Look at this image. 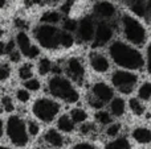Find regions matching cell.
Wrapping results in <instances>:
<instances>
[{
    "label": "cell",
    "mask_w": 151,
    "mask_h": 149,
    "mask_svg": "<svg viewBox=\"0 0 151 149\" xmlns=\"http://www.w3.org/2000/svg\"><path fill=\"white\" fill-rule=\"evenodd\" d=\"M107 53L111 62H114V65L119 69L137 71L146 65V60L141 50L127 41L113 40L109 44Z\"/></svg>",
    "instance_id": "cell-1"
},
{
    "label": "cell",
    "mask_w": 151,
    "mask_h": 149,
    "mask_svg": "<svg viewBox=\"0 0 151 149\" xmlns=\"http://www.w3.org/2000/svg\"><path fill=\"white\" fill-rule=\"evenodd\" d=\"M47 90L52 98L68 104H73L80 100V92L76 87V83L66 75L53 74L49 77L47 81Z\"/></svg>",
    "instance_id": "cell-2"
},
{
    "label": "cell",
    "mask_w": 151,
    "mask_h": 149,
    "mask_svg": "<svg viewBox=\"0 0 151 149\" xmlns=\"http://www.w3.org/2000/svg\"><path fill=\"white\" fill-rule=\"evenodd\" d=\"M121 31L125 40L134 46H143L147 40V31L145 25L133 15L123 13L119 18Z\"/></svg>",
    "instance_id": "cell-3"
},
{
    "label": "cell",
    "mask_w": 151,
    "mask_h": 149,
    "mask_svg": "<svg viewBox=\"0 0 151 149\" xmlns=\"http://www.w3.org/2000/svg\"><path fill=\"white\" fill-rule=\"evenodd\" d=\"M61 32L57 25L39 24L33 28V38L40 48L47 50H57L61 48Z\"/></svg>",
    "instance_id": "cell-4"
},
{
    "label": "cell",
    "mask_w": 151,
    "mask_h": 149,
    "mask_svg": "<svg viewBox=\"0 0 151 149\" xmlns=\"http://www.w3.org/2000/svg\"><path fill=\"white\" fill-rule=\"evenodd\" d=\"M61 111L60 100L55 98H37L32 104V114L41 123H52Z\"/></svg>",
    "instance_id": "cell-5"
},
{
    "label": "cell",
    "mask_w": 151,
    "mask_h": 149,
    "mask_svg": "<svg viewBox=\"0 0 151 149\" xmlns=\"http://www.w3.org/2000/svg\"><path fill=\"white\" fill-rule=\"evenodd\" d=\"M5 133H7L9 141L15 147L24 148L29 143L28 126L24 121V119L19 115H11L5 123Z\"/></svg>",
    "instance_id": "cell-6"
},
{
    "label": "cell",
    "mask_w": 151,
    "mask_h": 149,
    "mask_svg": "<svg viewBox=\"0 0 151 149\" xmlns=\"http://www.w3.org/2000/svg\"><path fill=\"white\" fill-rule=\"evenodd\" d=\"M138 81V74L134 73L133 70H126V69H118V70L113 71L110 75L111 86L123 95H130L135 90Z\"/></svg>",
    "instance_id": "cell-7"
},
{
    "label": "cell",
    "mask_w": 151,
    "mask_h": 149,
    "mask_svg": "<svg viewBox=\"0 0 151 149\" xmlns=\"http://www.w3.org/2000/svg\"><path fill=\"white\" fill-rule=\"evenodd\" d=\"M114 90L115 89L111 84L106 83L104 81L96 82L94 84H91L89 104L94 108L101 110L105 104H109L110 100L114 98Z\"/></svg>",
    "instance_id": "cell-8"
},
{
    "label": "cell",
    "mask_w": 151,
    "mask_h": 149,
    "mask_svg": "<svg viewBox=\"0 0 151 149\" xmlns=\"http://www.w3.org/2000/svg\"><path fill=\"white\" fill-rule=\"evenodd\" d=\"M16 48L20 50L24 58L27 60H36L40 57V46L33 44L32 38L25 31H17L15 34Z\"/></svg>",
    "instance_id": "cell-9"
},
{
    "label": "cell",
    "mask_w": 151,
    "mask_h": 149,
    "mask_svg": "<svg viewBox=\"0 0 151 149\" xmlns=\"http://www.w3.org/2000/svg\"><path fill=\"white\" fill-rule=\"evenodd\" d=\"M64 73L76 84H82L86 77L85 65H83L82 60L78 57L68 58L65 61V65H64Z\"/></svg>",
    "instance_id": "cell-10"
},
{
    "label": "cell",
    "mask_w": 151,
    "mask_h": 149,
    "mask_svg": "<svg viewBox=\"0 0 151 149\" xmlns=\"http://www.w3.org/2000/svg\"><path fill=\"white\" fill-rule=\"evenodd\" d=\"M96 28L97 23L93 20L91 16H85L78 21V26L76 31V37L80 42L83 44H90L94 41V36H96Z\"/></svg>",
    "instance_id": "cell-11"
},
{
    "label": "cell",
    "mask_w": 151,
    "mask_h": 149,
    "mask_svg": "<svg viewBox=\"0 0 151 149\" xmlns=\"http://www.w3.org/2000/svg\"><path fill=\"white\" fill-rule=\"evenodd\" d=\"M113 38H114V26H113L111 21L99 20L97 23L93 45L96 48L105 46V45H109L113 41Z\"/></svg>",
    "instance_id": "cell-12"
},
{
    "label": "cell",
    "mask_w": 151,
    "mask_h": 149,
    "mask_svg": "<svg viewBox=\"0 0 151 149\" xmlns=\"http://www.w3.org/2000/svg\"><path fill=\"white\" fill-rule=\"evenodd\" d=\"M89 65H90L91 70L97 74H106L110 70L111 66V60L110 57H107L106 54H104L102 52H91L89 54Z\"/></svg>",
    "instance_id": "cell-13"
},
{
    "label": "cell",
    "mask_w": 151,
    "mask_h": 149,
    "mask_svg": "<svg viewBox=\"0 0 151 149\" xmlns=\"http://www.w3.org/2000/svg\"><path fill=\"white\" fill-rule=\"evenodd\" d=\"M94 16L98 17L99 20H107L111 21L113 18L117 17V7L114 3L109 0H98L93 7Z\"/></svg>",
    "instance_id": "cell-14"
},
{
    "label": "cell",
    "mask_w": 151,
    "mask_h": 149,
    "mask_svg": "<svg viewBox=\"0 0 151 149\" xmlns=\"http://www.w3.org/2000/svg\"><path fill=\"white\" fill-rule=\"evenodd\" d=\"M127 103L122 96H114L109 103V111L114 118H122L126 114Z\"/></svg>",
    "instance_id": "cell-15"
},
{
    "label": "cell",
    "mask_w": 151,
    "mask_h": 149,
    "mask_svg": "<svg viewBox=\"0 0 151 149\" xmlns=\"http://www.w3.org/2000/svg\"><path fill=\"white\" fill-rule=\"evenodd\" d=\"M56 128L58 129L63 133H72L76 129V123L72 119L70 114H63L57 118V121H56Z\"/></svg>",
    "instance_id": "cell-16"
},
{
    "label": "cell",
    "mask_w": 151,
    "mask_h": 149,
    "mask_svg": "<svg viewBox=\"0 0 151 149\" xmlns=\"http://www.w3.org/2000/svg\"><path fill=\"white\" fill-rule=\"evenodd\" d=\"M131 139L135 143L142 145H146L151 143V129L147 127H135V128L131 131Z\"/></svg>",
    "instance_id": "cell-17"
},
{
    "label": "cell",
    "mask_w": 151,
    "mask_h": 149,
    "mask_svg": "<svg viewBox=\"0 0 151 149\" xmlns=\"http://www.w3.org/2000/svg\"><path fill=\"white\" fill-rule=\"evenodd\" d=\"M44 140L52 148H63L64 147V136L63 132L56 129H48L44 133Z\"/></svg>",
    "instance_id": "cell-18"
},
{
    "label": "cell",
    "mask_w": 151,
    "mask_h": 149,
    "mask_svg": "<svg viewBox=\"0 0 151 149\" xmlns=\"http://www.w3.org/2000/svg\"><path fill=\"white\" fill-rule=\"evenodd\" d=\"M127 8L138 17L146 18L147 16V0H125Z\"/></svg>",
    "instance_id": "cell-19"
},
{
    "label": "cell",
    "mask_w": 151,
    "mask_h": 149,
    "mask_svg": "<svg viewBox=\"0 0 151 149\" xmlns=\"http://www.w3.org/2000/svg\"><path fill=\"white\" fill-rule=\"evenodd\" d=\"M146 102H143L142 99H139L138 96H133L129 99L127 106L130 108V111L133 112V115L135 116H143L146 112Z\"/></svg>",
    "instance_id": "cell-20"
},
{
    "label": "cell",
    "mask_w": 151,
    "mask_h": 149,
    "mask_svg": "<svg viewBox=\"0 0 151 149\" xmlns=\"http://www.w3.org/2000/svg\"><path fill=\"white\" fill-rule=\"evenodd\" d=\"M36 70H37V73H39V75L47 77L48 74H50L53 70H55V63H53V61L49 60V58L42 57L37 61Z\"/></svg>",
    "instance_id": "cell-21"
},
{
    "label": "cell",
    "mask_w": 151,
    "mask_h": 149,
    "mask_svg": "<svg viewBox=\"0 0 151 149\" xmlns=\"http://www.w3.org/2000/svg\"><path fill=\"white\" fill-rule=\"evenodd\" d=\"M105 149H131V143L127 137L118 136L110 140L106 144Z\"/></svg>",
    "instance_id": "cell-22"
},
{
    "label": "cell",
    "mask_w": 151,
    "mask_h": 149,
    "mask_svg": "<svg viewBox=\"0 0 151 149\" xmlns=\"http://www.w3.org/2000/svg\"><path fill=\"white\" fill-rule=\"evenodd\" d=\"M40 21L44 24H52V25H57V24L63 23L64 17L63 13L58 12V11H47L44 15L41 16Z\"/></svg>",
    "instance_id": "cell-23"
},
{
    "label": "cell",
    "mask_w": 151,
    "mask_h": 149,
    "mask_svg": "<svg viewBox=\"0 0 151 149\" xmlns=\"http://www.w3.org/2000/svg\"><path fill=\"white\" fill-rule=\"evenodd\" d=\"M17 75L23 82L27 81V79L33 78V75H35L33 65L29 62H25V63H23V65H20V67L17 69Z\"/></svg>",
    "instance_id": "cell-24"
},
{
    "label": "cell",
    "mask_w": 151,
    "mask_h": 149,
    "mask_svg": "<svg viewBox=\"0 0 151 149\" xmlns=\"http://www.w3.org/2000/svg\"><path fill=\"white\" fill-rule=\"evenodd\" d=\"M137 96L142 99L143 102H149L151 100V82L146 81L138 87L137 90Z\"/></svg>",
    "instance_id": "cell-25"
},
{
    "label": "cell",
    "mask_w": 151,
    "mask_h": 149,
    "mask_svg": "<svg viewBox=\"0 0 151 149\" xmlns=\"http://www.w3.org/2000/svg\"><path fill=\"white\" fill-rule=\"evenodd\" d=\"M113 118L114 116L110 114V111H105V110H98L96 112V120L99 126H109V124L113 123Z\"/></svg>",
    "instance_id": "cell-26"
},
{
    "label": "cell",
    "mask_w": 151,
    "mask_h": 149,
    "mask_svg": "<svg viewBox=\"0 0 151 149\" xmlns=\"http://www.w3.org/2000/svg\"><path fill=\"white\" fill-rule=\"evenodd\" d=\"M69 114H70L72 119L74 120L76 124H83L88 120V112L82 108H73Z\"/></svg>",
    "instance_id": "cell-27"
},
{
    "label": "cell",
    "mask_w": 151,
    "mask_h": 149,
    "mask_svg": "<svg viewBox=\"0 0 151 149\" xmlns=\"http://www.w3.org/2000/svg\"><path fill=\"white\" fill-rule=\"evenodd\" d=\"M74 44H76L74 34L63 29V32H61V48H64V49H69V48H72Z\"/></svg>",
    "instance_id": "cell-28"
},
{
    "label": "cell",
    "mask_w": 151,
    "mask_h": 149,
    "mask_svg": "<svg viewBox=\"0 0 151 149\" xmlns=\"http://www.w3.org/2000/svg\"><path fill=\"white\" fill-rule=\"evenodd\" d=\"M121 131H122V124H121V123H114V121H113L111 124L106 126L105 133H106V136H109V137H111V139H114V137H118V136H119Z\"/></svg>",
    "instance_id": "cell-29"
},
{
    "label": "cell",
    "mask_w": 151,
    "mask_h": 149,
    "mask_svg": "<svg viewBox=\"0 0 151 149\" xmlns=\"http://www.w3.org/2000/svg\"><path fill=\"white\" fill-rule=\"evenodd\" d=\"M15 98H16V100H17L19 103L25 104V103H28L29 100H31V91H29V90H27L25 87L17 89L15 91Z\"/></svg>",
    "instance_id": "cell-30"
},
{
    "label": "cell",
    "mask_w": 151,
    "mask_h": 149,
    "mask_svg": "<svg viewBox=\"0 0 151 149\" xmlns=\"http://www.w3.org/2000/svg\"><path fill=\"white\" fill-rule=\"evenodd\" d=\"M23 86L25 87L27 90H29L31 92H37V91H40L41 90V82H40V79H37V78H31V79H27V81H24L23 82Z\"/></svg>",
    "instance_id": "cell-31"
},
{
    "label": "cell",
    "mask_w": 151,
    "mask_h": 149,
    "mask_svg": "<svg viewBox=\"0 0 151 149\" xmlns=\"http://www.w3.org/2000/svg\"><path fill=\"white\" fill-rule=\"evenodd\" d=\"M12 69L9 62H0V82H5L11 78Z\"/></svg>",
    "instance_id": "cell-32"
},
{
    "label": "cell",
    "mask_w": 151,
    "mask_h": 149,
    "mask_svg": "<svg viewBox=\"0 0 151 149\" xmlns=\"http://www.w3.org/2000/svg\"><path fill=\"white\" fill-rule=\"evenodd\" d=\"M0 102H1V107L5 112L12 114L13 111H15V103H13L12 96H9V95H4Z\"/></svg>",
    "instance_id": "cell-33"
},
{
    "label": "cell",
    "mask_w": 151,
    "mask_h": 149,
    "mask_svg": "<svg viewBox=\"0 0 151 149\" xmlns=\"http://www.w3.org/2000/svg\"><path fill=\"white\" fill-rule=\"evenodd\" d=\"M78 26V21H76L74 18H64L63 21V29L70 33H76Z\"/></svg>",
    "instance_id": "cell-34"
},
{
    "label": "cell",
    "mask_w": 151,
    "mask_h": 149,
    "mask_svg": "<svg viewBox=\"0 0 151 149\" xmlns=\"http://www.w3.org/2000/svg\"><path fill=\"white\" fill-rule=\"evenodd\" d=\"M27 126H28V133L31 137H36L37 135L40 133V124L37 123V121L29 120L28 123H27Z\"/></svg>",
    "instance_id": "cell-35"
},
{
    "label": "cell",
    "mask_w": 151,
    "mask_h": 149,
    "mask_svg": "<svg viewBox=\"0 0 151 149\" xmlns=\"http://www.w3.org/2000/svg\"><path fill=\"white\" fill-rule=\"evenodd\" d=\"M146 69H147V73L151 75V44H149L146 50Z\"/></svg>",
    "instance_id": "cell-36"
},
{
    "label": "cell",
    "mask_w": 151,
    "mask_h": 149,
    "mask_svg": "<svg viewBox=\"0 0 151 149\" xmlns=\"http://www.w3.org/2000/svg\"><path fill=\"white\" fill-rule=\"evenodd\" d=\"M72 149H96L91 143H88V141H82V143H77Z\"/></svg>",
    "instance_id": "cell-37"
},
{
    "label": "cell",
    "mask_w": 151,
    "mask_h": 149,
    "mask_svg": "<svg viewBox=\"0 0 151 149\" xmlns=\"http://www.w3.org/2000/svg\"><path fill=\"white\" fill-rule=\"evenodd\" d=\"M146 18L151 21V0H147V16Z\"/></svg>",
    "instance_id": "cell-38"
},
{
    "label": "cell",
    "mask_w": 151,
    "mask_h": 149,
    "mask_svg": "<svg viewBox=\"0 0 151 149\" xmlns=\"http://www.w3.org/2000/svg\"><path fill=\"white\" fill-rule=\"evenodd\" d=\"M4 133H5V126H4V121L0 119V137H3Z\"/></svg>",
    "instance_id": "cell-39"
},
{
    "label": "cell",
    "mask_w": 151,
    "mask_h": 149,
    "mask_svg": "<svg viewBox=\"0 0 151 149\" xmlns=\"http://www.w3.org/2000/svg\"><path fill=\"white\" fill-rule=\"evenodd\" d=\"M5 45H7V44H4V42L0 41V55L5 54Z\"/></svg>",
    "instance_id": "cell-40"
},
{
    "label": "cell",
    "mask_w": 151,
    "mask_h": 149,
    "mask_svg": "<svg viewBox=\"0 0 151 149\" xmlns=\"http://www.w3.org/2000/svg\"><path fill=\"white\" fill-rule=\"evenodd\" d=\"M5 4H7V0H0V9H1Z\"/></svg>",
    "instance_id": "cell-41"
},
{
    "label": "cell",
    "mask_w": 151,
    "mask_h": 149,
    "mask_svg": "<svg viewBox=\"0 0 151 149\" xmlns=\"http://www.w3.org/2000/svg\"><path fill=\"white\" fill-rule=\"evenodd\" d=\"M3 34H4V32H3V28H1V25H0V40H1Z\"/></svg>",
    "instance_id": "cell-42"
},
{
    "label": "cell",
    "mask_w": 151,
    "mask_h": 149,
    "mask_svg": "<svg viewBox=\"0 0 151 149\" xmlns=\"http://www.w3.org/2000/svg\"><path fill=\"white\" fill-rule=\"evenodd\" d=\"M0 149H12V148L7 147V145H0Z\"/></svg>",
    "instance_id": "cell-43"
},
{
    "label": "cell",
    "mask_w": 151,
    "mask_h": 149,
    "mask_svg": "<svg viewBox=\"0 0 151 149\" xmlns=\"http://www.w3.org/2000/svg\"><path fill=\"white\" fill-rule=\"evenodd\" d=\"M0 106H1V102H0Z\"/></svg>",
    "instance_id": "cell-44"
}]
</instances>
